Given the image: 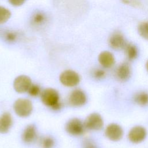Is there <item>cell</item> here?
<instances>
[{
	"mask_svg": "<svg viewBox=\"0 0 148 148\" xmlns=\"http://www.w3.org/2000/svg\"><path fill=\"white\" fill-rule=\"evenodd\" d=\"M40 98L44 105L50 107L53 110H59L62 106V103L60 102L58 92L55 89L46 88L42 92Z\"/></svg>",
	"mask_w": 148,
	"mask_h": 148,
	"instance_id": "1",
	"label": "cell"
},
{
	"mask_svg": "<svg viewBox=\"0 0 148 148\" xmlns=\"http://www.w3.org/2000/svg\"><path fill=\"white\" fill-rule=\"evenodd\" d=\"M32 108V102L25 98H19L13 104V109L15 113L22 117L28 116L31 113Z\"/></svg>",
	"mask_w": 148,
	"mask_h": 148,
	"instance_id": "2",
	"label": "cell"
},
{
	"mask_svg": "<svg viewBox=\"0 0 148 148\" xmlns=\"http://www.w3.org/2000/svg\"><path fill=\"white\" fill-rule=\"evenodd\" d=\"M60 81L65 86L74 87L80 82V76L72 70H65L60 75Z\"/></svg>",
	"mask_w": 148,
	"mask_h": 148,
	"instance_id": "3",
	"label": "cell"
},
{
	"mask_svg": "<svg viewBox=\"0 0 148 148\" xmlns=\"http://www.w3.org/2000/svg\"><path fill=\"white\" fill-rule=\"evenodd\" d=\"M85 128L84 123L77 118L70 119L65 125L66 131L69 134L74 136H78L83 134Z\"/></svg>",
	"mask_w": 148,
	"mask_h": 148,
	"instance_id": "4",
	"label": "cell"
},
{
	"mask_svg": "<svg viewBox=\"0 0 148 148\" xmlns=\"http://www.w3.org/2000/svg\"><path fill=\"white\" fill-rule=\"evenodd\" d=\"M84 125L86 128L91 130H99L103 125V121L100 114L93 113L86 119Z\"/></svg>",
	"mask_w": 148,
	"mask_h": 148,
	"instance_id": "5",
	"label": "cell"
},
{
	"mask_svg": "<svg viewBox=\"0 0 148 148\" xmlns=\"http://www.w3.org/2000/svg\"><path fill=\"white\" fill-rule=\"evenodd\" d=\"M31 84V80L28 76L20 75L14 79L13 87L17 92L23 93L28 91Z\"/></svg>",
	"mask_w": 148,
	"mask_h": 148,
	"instance_id": "6",
	"label": "cell"
},
{
	"mask_svg": "<svg viewBox=\"0 0 148 148\" xmlns=\"http://www.w3.org/2000/svg\"><path fill=\"white\" fill-rule=\"evenodd\" d=\"M105 135L110 140L118 141L123 137V131L119 125L112 123L107 126L105 130Z\"/></svg>",
	"mask_w": 148,
	"mask_h": 148,
	"instance_id": "7",
	"label": "cell"
},
{
	"mask_svg": "<svg viewBox=\"0 0 148 148\" xmlns=\"http://www.w3.org/2000/svg\"><path fill=\"white\" fill-rule=\"evenodd\" d=\"M69 103L73 106H81L85 104L87 97L85 93L80 89H75L69 95Z\"/></svg>",
	"mask_w": 148,
	"mask_h": 148,
	"instance_id": "8",
	"label": "cell"
},
{
	"mask_svg": "<svg viewBox=\"0 0 148 148\" xmlns=\"http://www.w3.org/2000/svg\"><path fill=\"white\" fill-rule=\"evenodd\" d=\"M146 136V131L142 126H135L128 133V138L133 143H138L143 141Z\"/></svg>",
	"mask_w": 148,
	"mask_h": 148,
	"instance_id": "9",
	"label": "cell"
},
{
	"mask_svg": "<svg viewBox=\"0 0 148 148\" xmlns=\"http://www.w3.org/2000/svg\"><path fill=\"white\" fill-rule=\"evenodd\" d=\"M13 123V119L9 112H5L0 116V133L5 134L9 131Z\"/></svg>",
	"mask_w": 148,
	"mask_h": 148,
	"instance_id": "10",
	"label": "cell"
},
{
	"mask_svg": "<svg viewBox=\"0 0 148 148\" xmlns=\"http://www.w3.org/2000/svg\"><path fill=\"white\" fill-rule=\"evenodd\" d=\"M98 61L100 64L105 68H110L114 64V57L109 51H104L101 53L98 56Z\"/></svg>",
	"mask_w": 148,
	"mask_h": 148,
	"instance_id": "11",
	"label": "cell"
},
{
	"mask_svg": "<svg viewBox=\"0 0 148 148\" xmlns=\"http://www.w3.org/2000/svg\"><path fill=\"white\" fill-rule=\"evenodd\" d=\"M36 137V130L34 125H29L25 127L22 134V139L25 143L33 142Z\"/></svg>",
	"mask_w": 148,
	"mask_h": 148,
	"instance_id": "12",
	"label": "cell"
},
{
	"mask_svg": "<svg viewBox=\"0 0 148 148\" xmlns=\"http://www.w3.org/2000/svg\"><path fill=\"white\" fill-rule=\"evenodd\" d=\"M130 75L131 69L129 65L127 63L121 64L117 69L116 75L120 80H127L130 77Z\"/></svg>",
	"mask_w": 148,
	"mask_h": 148,
	"instance_id": "13",
	"label": "cell"
},
{
	"mask_svg": "<svg viewBox=\"0 0 148 148\" xmlns=\"http://www.w3.org/2000/svg\"><path fill=\"white\" fill-rule=\"evenodd\" d=\"M109 43L112 48L120 49L125 46V40L121 35L116 34L111 36L109 40Z\"/></svg>",
	"mask_w": 148,
	"mask_h": 148,
	"instance_id": "14",
	"label": "cell"
},
{
	"mask_svg": "<svg viewBox=\"0 0 148 148\" xmlns=\"http://www.w3.org/2000/svg\"><path fill=\"white\" fill-rule=\"evenodd\" d=\"M134 100L139 105H146L148 103V94L146 92H139L135 94Z\"/></svg>",
	"mask_w": 148,
	"mask_h": 148,
	"instance_id": "15",
	"label": "cell"
},
{
	"mask_svg": "<svg viewBox=\"0 0 148 148\" xmlns=\"http://www.w3.org/2000/svg\"><path fill=\"white\" fill-rule=\"evenodd\" d=\"M11 15L12 13L8 9L0 6V24L7 22L10 18Z\"/></svg>",
	"mask_w": 148,
	"mask_h": 148,
	"instance_id": "16",
	"label": "cell"
},
{
	"mask_svg": "<svg viewBox=\"0 0 148 148\" xmlns=\"http://www.w3.org/2000/svg\"><path fill=\"white\" fill-rule=\"evenodd\" d=\"M126 54L130 60H134L138 55L137 49L134 45H128L126 47Z\"/></svg>",
	"mask_w": 148,
	"mask_h": 148,
	"instance_id": "17",
	"label": "cell"
},
{
	"mask_svg": "<svg viewBox=\"0 0 148 148\" xmlns=\"http://www.w3.org/2000/svg\"><path fill=\"white\" fill-rule=\"evenodd\" d=\"M138 32L143 38L148 40V21L143 23L139 25Z\"/></svg>",
	"mask_w": 148,
	"mask_h": 148,
	"instance_id": "18",
	"label": "cell"
},
{
	"mask_svg": "<svg viewBox=\"0 0 148 148\" xmlns=\"http://www.w3.org/2000/svg\"><path fill=\"white\" fill-rule=\"evenodd\" d=\"M27 92L29 94V95L32 97L38 96L40 94V92H41L40 87L38 84H31V85L29 87Z\"/></svg>",
	"mask_w": 148,
	"mask_h": 148,
	"instance_id": "19",
	"label": "cell"
},
{
	"mask_svg": "<svg viewBox=\"0 0 148 148\" xmlns=\"http://www.w3.org/2000/svg\"><path fill=\"white\" fill-rule=\"evenodd\" d=\"M54 144V141L50 136H46L41 140V146L42 148H52Z\"/></svg>",
	"mask_w": 148,
	"mask_h": 148,
	"instance_id": "20",
	"label": "cell"
},
{
	"mask_svg": "<svg viewBox=\"0 0 148 148\" xmlns=\"http://www.w3.org/2000/svg\"><path fill=\"white\" fill-rule=\"evenodd\" d=\"M45 16L42 13H38L34 15L33 20L35 24H40L45 20Z\"/></svg>",
	"mask_w": 148,
	"mask_h": 148,
	"instance_id": "21",
	"label": "cell"
},
{
	"mask_svg": "<svg viewBox=\"0 0 148 148\" xmlns=\"http://www.w3.org/2000/svg\"><path fill=\"white\" fill-rule=\"evenodd\" d=\"M93 76L96 79H102L105 76V72L101 69H97L93 72Z\"/></svg>",
	"mask_w": 148,
	"mask_h": 148,
	"instance_id": "22",
	"label": "cell"
},
{
	"mask_svg": "<svg viewBox=\"0 0 148 148\" xmlns=\"http://www.w3.org/2000/svg\"><path fill=\"white\" fill-rule=\"evenodd\" d=\"M124 3L128 4L135 7H139L141 3L139 0H121Z\"/></svg>",
	"mask_w": 148,
	"mask_h": 148,
	"instance_id": "23",
	"label": "cell"
},
{
	"mask_svg": "<svg viewBox=\"0 0 148 148\" xmlns=\"http://www.w3.org/2000/svg\"><path fill=\"white\" fill-rule=\"evenodd\" d=\"M9 2L13 6H20L25 1V0H8Z\"/></svg>",
	"mask_w": 148,
	"mask_h": 148,
	"instance_id": "24",
	"label": "cell"
},
{
	"mask_svg": "<svg viewBox=\"0 0 148 148\" xmlns=\"http://www.w3.org/2000/svg\"><path fill=\"white\" fill-rule=\"evenodd\" d=\"M83 148H96L95 145L90 140H86L84 142Z\"/></svg>",
	"mask_w": 148,
	"mask_h": 148,
	"instance_id": "25",
	"label": "cell"
},
{
	"mask_svg": "<svg viewBox=\"0 0 148 148\" xmlns=\"http://www.w3.org/2000/svg\"><path fill=\"white\" fill-rule=\"evenodd\" d=\"M16 36L15 34L13 32H8L6 35V39L8 41H10V42L14 41L16 39Z\"/></svg>",
	"mask_w": 148,
	"mask_h": 148,
	"instance_id": "26",
	"label": "cell"
},
{
	"mask_svg": "<svg viewBox=\"0 0 148 148\" xmlns=\"http://www.w3.org/2000/svg\"><path fill=\"white\" fill-rule=\"evenodd\" d=\"M146 69H147V70L148 71V61H147V62L146 64Z\"/></svg>",
	"mask_w": 148,
	"mask_h": 148,
	"instance_id": "27",
	"label": "cell"
}]
</instances>
